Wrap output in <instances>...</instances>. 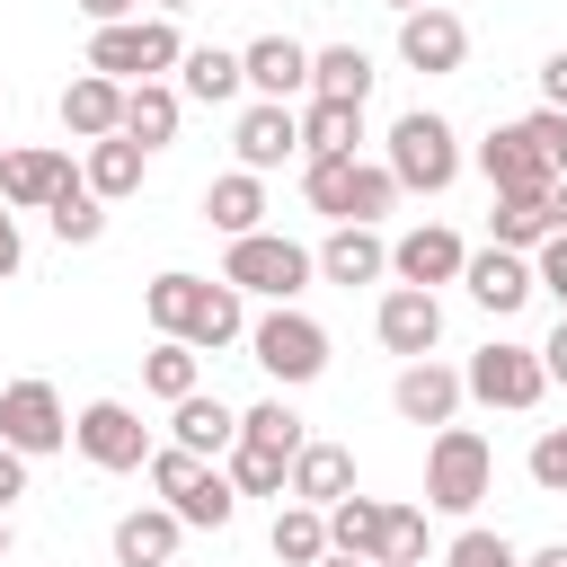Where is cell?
<instances>
[{"mask_svg": "<svg viewBox=\"0 0 567 567\" xmlns=\"http://www.w3.org/2000/svg\"><path fill=\"white\" fill-rule=\"evenodd\" d=\"M142 470H151L159 505H168L186 532H230V523H239V487L221 478V461H204V452H186V443H159Z\"/></svg>", "mask_w": 567, "mask_h": 567, "instance_id": "1", "label": "cell"}, {"mask_svg": "<svg viewBox=\"0 0 567 567\" xmlns=\"http://www.w3.org/2000/svg\"><path fill=\"white\" fill-rule=\"evenodd\" d=\"M248 363L275 381V390H310L328 372V328L301 310V301H266L248 319Z\"/></svg>", "mask_w": 567, "mask_h": 567, "instance_id": "2", "label": "cell"}, {"mask_svg": "<svg viewBox=\"0 0 567 567\" xmlns=\"http://www.w3.org/2000/svg\"><path fill=\"white\" fill-rule=\"evenodd\" d=\"M381 168L399 177V195H443V186L461 177V133H452V115L408 106V115L381 133Z\"/></svg>", "mask_w": 567, "mask_h": 567, "instance_id": "3", "label": "cell"}, {"mask_svg": "<svg viewBox=\"0 0 567 567\" xmlns=\"http://www.w3.org/2000/svg\"><path fill=\"white\" fill-rule=\"evenodd\" d=\"M487 487H496V452H487V434L461 425V416L434 425V443H425V514H478Z\"/></svg>", "mask_w": 567, "mask_h": 567, "instance_id": "4", "label": "cell"}, {"mask_svg": "<svg viewBox=\"0 0 567 567\" xmlns=\"http://www.w3.org/2000/svg\"><path fill=\"white\" fill-rule=\"evenodd\" d=\"M301 195H310V213H328V221H372V230H381V213H399V177H390L381 159H363V151H346V159H301Z\"/></svg>", "mask_w": 567, "mask_h": 567, "instance_id": "5", "label": "cell"}, {"mask_svg": "<svg viewBox=\"0 0 567 567\" xmlns=\"http://www.w3.org/2000/svg\"><path fill=\"white\" fill-rule=\"evenodd\" d=\"M177 53H186V35H177V18H115V27H89V71H106V80H168L177 71Z\"/></svg>", "mask_w": 567, "mask_h": 567, "instance_id": "6", "label": "cell"}, {"mask_svg": "<svg viewBox=\"0 0 567 567\" xmlns=\"http://www.w3.org/2000/svg\"><path fill=\"white\" fill-rule=\"evenodd\" d=\"M221 284H239L248 301H301V292L319 284V266H310V248L284 239V230H239L230 257H221Z\"/></svg>", "mask_w": 567, "mask_h": 567, "instance_id": "7", "label": "cell"}, {"mask_svg": "<svg viewBox=\"0 0 567 567\" xmlns=\"http://www.w3.org/2000/svg\"><path fill=\"white\" fill-rule=\"evenodd\" d=\"M461 390L478 408H505V416H532L549 399V372H540V346H514V337H487L470 363H461Z\"/></svg>", "mask_w": 567, "mask_h": 567, "instance_id": "8", "label": "cell"}, {"mask_svg": "<svg viewBox=\"0 0 567 567\" xmlns=\"http://www.w3.org/2000/svg\"><path fill=\"white\" fill-rule=\"evenodd\" d=\"M71 443H80V461L89 470H106V478H124V470H142L159 443H151V425L124 408V399H89L80 416H71Z\"/></svg>", "mask_w": 567, "mask_h": 567, "instance_id": "9", "label": "cell"}, {"mask_svg": "<svg viewBox=\"0 0 567 567\" xmlns=\"http://www.w3.org/2000/svg\"><path fill=\"white\" fill-rule=\"evenodd\" d=\"M0 443L9 452H27V461H44V452H62L71 443V408H62V390L53 381H0Z\"/></svg>", "mask_w": 567, "mask_h": 567, "instance_id": "10", "label": "cell"}, {"mask_svg": "<svg viewBox=\"0 0 567 567\" xmlns=\"http://www.w3.org/2000/svg\"><path fill=\"white\" fill-rule=\"evenodd\" d=\"M399 62H408V71H425V80H452V71L470 62V27H461L443 0H425V9H408V18H399Z\"/></svg>", "mask_w": 567, "mask_h": 567, "instance_id": "11", "label": "cell"}, {"mask_svg": "<svg viewBox=\"0 0 567 567\" xmlns=\"http://www.w3.org/2000/svg\"><path fill=\"white\" fill-rule=\"evenodd\" d=\"M461 292H470L487 319H514L540 284H532V257H523V248H496V239H487V248H470V257H461Z\"/></svg>", "mask_w": 567, "mask_h": 567, "instance_id": "12", "label": "cell"}, {"mask_svg": "<svg viewBox=\"0 0 567 567\" xmlns=\"http://www.w3.org/2000/svg\"><path fill=\"white\" fill-rule=\"evenodd\" d=\"M372 337H381L399 363H416V354H434V346H443V301H434L425 284H390V292H381V310H372Z\"/></svg>", "mask_w": 567, "mask_h": 567, "instance_id": "13", "label": "cell"}, {"mask_svg": "<svg viewBox=\"0 0 567 567\" xmlns=\"http://www.w3.org/2000/svg\"><path fill=\"white\" fill-rule=\"evenodd\" d=\"M230 151H239V168H284V159H301V106H275V97H248L239 106V124H230Z\"/></svg>", "mask_w": 567, "mask_h": 567, "instance_id": "14", "label": "cell"}, {"mask_svg": "<svg viewBox=\"0 0 567 567\" xmlns=\"http://www.w3.org/2000/svg\"><path fill=\"white\" fill-rule=\"evenodd\" d=\"M310 266H319V284H381L390 275V239L372 230V221H328V239L310 248Z\"/></svg>", "mask_w": 567, "mask_h": 567, "instance_id": "15", "label": "cell"}, {"mask_svg": "<svg viewBox=\"0 0 567 567\" xmlns=\"http://www.w3.org/2000/svg\"><path fill=\"white\" fill-rule=\"evenodd\" d=\"M461 363H434V354H416V363H399V381H390V408L408 416V425H452L461 416Z\"/></svg>", "mask_w": 567, "mask_h": 567, "instance_id": "16", "label": "cell"}, {"mask_svg": "<svg viewBox=\"0 0 567 567\" xmlns=\"http://www.w3.org/2000/svg\"><path fill=\"white\" fill-rule=\"evenodd\" d=\"M195 354H221V346H248V292L239 284H221V275H204L195 284V301H186V328H177Z\"/></svg>", "mask_w": 567, "mask_h": 567, "instance_id": "17", "label": "cell"}, {"mask_svg": "<svg viewBox=\"0 0 567 567\" xmlns=\"http://www.w3.org/2000/svg\"><path fill=\"white\" fill-rule=\"evenodd\" d=\"M239 80H248L257 97L292 106V97H310V44H292V35H257V44H239Z\"/></svg>", "mask_w": 567, "mask_h": 567, "instance_id": "18", "label": "cell"}, {"mask_svg": "<svg viewBox=\"0 0 567 567\" xmlns=\"http://www.w3.org/2000/svg\"><path fill=\"white\" fill-rule=\"evenodd\" d=\"M461 257H470V248H461V230H443V221H416V230L390 239V275H399V284H425V292H434V284H461Z\"/></svg>", "mask_w": 567, "mask_h": 567, "instance_id": "19", "label": "cell"}, {"mask_svg": "<svg viewBox=\"0 0 567 567\" xmlns=\"http://www.w3.org/2000/svg\"><path fill=\"white\" fill-rule=\"evenodd\" d=\"M62 177H71V151H53V142H18V151H0V204H9V213H44Z\"/></svg>", "mask_w": 567, "mask_h": 567, "instance_id": "20", "label": "cell"}, {"mask_svg": "<svg viewBox=\"0 0 567 567\" xmlns=\"http://www.w3.org/2000/svg\"><path fill=\"white\" fill-rule=\"evenodd\" d=\"M62 133L71 142H106V133H124V80H106V71H71V89H62Z\"/></svg>", "mask_w": 567, "mask_h": 567, "instance_id": "21", "label": "cell"}, {"mask_svg": "<svg viewBox=\"0 0 567 567\" xmlns=\"http://www.w3.org/2000/svg\"><path fill=\"white\" fill-rule=\"evenodd\" d=\"M470 159H478L487 195H540V186H549V168H540V151L523 142V124H496V133H487Z\"/></svg>", "mask_w": 567, "mask_h": 567, "instance_id": "22", "label": "cell"}, {"mask_svg": "<svg viewBox=\"0 0 567 567\" xmlns=\"http://www.w3.org/2000/svg\"><path fill=\"white\" fill-rule=\"evenodd\" d=\"M284 496H301V505H337V496H354V452L346 443H301L292 452V470H284Z\"/></svg>", "mask_w": 567, "mask_h": 567, "instance_id": "23", "label": "cell"}, {"mask_svg": "<svg viewBox=\"0 0 567 567\" xmlns=\"http://www.w3.org/2000/svg\"><path fill=\"white\" fill-rule=\"evenodd\" d=\"M177 540H186V523L168 505H133L115 523V567H177Z\"/></svg>", "mask_w": 567, "mask_h": 567, "instance_id": "24", "label": "cell"}, {"mask_svg": "<svg viewBox=\"0 0 567 567\" xmlns=\"http://www.w3.org/2000/svg\"><path fill=\"white\" fill-rule=\"evenodd\" d=\"M142 168H151V151H142L133 133H106V142H89V159H80V177H89V195H97V204H124V195H142Z\"/></svg>", "mask_w": 567, "mask_h": 567, "instance_id": "25", "label": "cell"}, {"mask_svg": "<svg viewBox=\"0 0 567 567\" xmlns=\"http://www.w3.org/2000/svg\"><path fill=\"white\" fill-rule=\"evenodd\" d=\"M168 443H186V452H204V461H221V452L239 443V408H221V399H204V390H186V399L168 408Z\"/></svg>", "mask_w": 567, "mask_h": 567, "instance_id": "26", "label": "cell"}, {"mask_svg": "<svg viewBox=\"0 0 567 567\" xmlns=\"http://www.w3.org/2000/svg\"><path fill=\"white\" fill-rule=\"evenodd\" d=\"M248 80H239V53L230 44H186L177 53V97H195V106H230Z\"/></svg>", "mask_w": 567, "mask_h": 567, "instance_id": "27", "label": "cell"}, {"mask_svg": "<svg viewBox=\"0 0 567 567\" xmlns=\"http://www.w3.org/2000/svg\"><path fill=\"white\" fill-rule=\"evenodd\" d=\"M177 115H186L177 80H133V89H124V133H133L142 151H168V142H177Z\"/></svg>", "mask_w": 567, "mask_h": 567, "instance_id": "28", "label": "cell"}, {"mask_svg": "<svg viewBox=\"0 0 567 567\" xmlns=\"http://www.w3.org/2000/svg\"><path fill=\"white\" fill-rule=\"evenodd\" d=\"M354 142H363L354 97H301V159H346Z\"/></svg>", "mask_w": 567, "mask_h": 567, "instance_id": "29", "label": "cell"}, {"mask_svg": "<svg viewBox=\"0 0 567 567\" xmlns=\"http://www.w3.org/2000/svg\"><path fill=\"white\" fill-rule=\"evenodd\" d=\"M204 221H213L221 239H239V230H266V177H257V168H230V177H213V186H204Z\"/></svg>", "mask_w": 567, "mask_h": 567, "instance_id": "30", "label": "cell"}, {"mask_svg": "<svg viewBox=\"0 0 567 567\" xmlns=\"http://www.w3.org/2000/svg\"><path fill=\"white\" fill-rule=\"evenodd\" d=\"M44 221H53V239H62V248H97V239H106V204L89 195V177H80V168H71V177L53 186Z\"/></svg>", "mask_w": 567, "mask_h": 567, "instance_id": "31", "label": "cell"}, {"mask_svg": "<svg viewBox=\"0 0 567 567\" xmlns=\"http://www.w3.org/2000/svg\"><path fill=\"white\" fill-rule=\"evenodd\" d=\"M266 549H275L284 567H319V558H328V514H319V505H301V496H284V505H275Z\"/></svg>", "mask_w": 567, "mask_h": 567, "instance_id": "32", "label": "cell"}, {"mask_svg": "<svg viewBox=\"0 0 567 567\" xmlns=\"http://www.w3.org/2000/svg\"><path fill=\"white\" fill-rule=\"evenodd\" d=\"M310 97H372V53L363 44H319L310 53Z\"/></svg>", "mask_w": 567, "mask_h": 567, "instance_id": "33", "label": "cell"}, {"mask_svg": "<svg viewBox=\"0 0 567 567\" xmlns=\"http://www.w3.org/2000/svg\"><path fill=\"white\" fill-rule=\"evenodd\" d=\"M487 239L532 257V248L549 239V186H540V195H496V204H487Z\"/></svg>", "mask_w": 567, "mask_h": 567, "instance_id": "34", "label": "cell"}, {"mask_svg": "<svg viewBox=\"0 0 567 567\" xmlns=\"http://www.w3.org/2000/svg\"><path fill=\"white\" fill-rule=\"evenodd\" d=\"M142 390H151V399H168V408H177V399H186V390H204V354H195V346H186V337H159V346H151V354H142Z\"/></svg>", "mask_w": 567, "mask_h": 567, "instance_id": "35", "label": "cell"}, {"mask_svg": "<svg viewBox=\"0 0 567 567\" xmlns=\"http://www.w3.org/2000/svg\"><path fill=\"white\" fill-rule=\"evenodd\" d=\"M434 532H425V505H381V540H372V567H425Z\"/></svg>", "mask_w": 567, "mask_h": 567, "instance_id": "36", "label": "cell"}, {"mask_svg": "<svg viewBox=\"0 0 567 567\" xmlns=\"http://www.w3.org/2000/svg\"><path fill=\"white\" fill-rule=\"evenodd\" d=\"M239 443H266V452H284V461H292V452H301L310 434H301V408H292V399L275 390V399L239 408Z\"/></svg>", "mask_w": 567, "mask_h": 567, "instance_id": "37", "label": "cell"}, {"mask_svg": "<svg viewBox=\"0 0 567 567\" xmlns=\"http://www.w3.org/2000/svg\"><path fill=\"white\" fill-rule=\"evenodd\" d=\"M284 470H292V461L266 452V443H230V452H221V478H230L239 496H275V505H284Z\"/></svg>", "mask_w": 567, "mask_h": 567, "instance_id": "38", "label": "cell"}, {"mask_svg": "<svg viewBox=\"0 0 567 567\" xmlns=\"http://www.w3.org/2000/svg\"><path fill=\"white\" fill-rule=\"evenodd\" d=\"M195 284H204V275H186V266L151 275V284H142V319H151L159 337H177V328H186V301H195Z\"/></svg>", "mask_w": 567, "mask_h": 567, "instance_id": "39", "label": "cell"}, {"mask_svg": "<svg viewBox=\"0 0 567 567\" xmlns=\"http://www.w3.org/2000/svg\"><path fill=\"white\" fill-rule=\"evenodd\" d=\"M372 540H381V496H337L328 505V549L372 558Z\"/></svg>", "mask_w": 567, "mask_h": 567, "instance_id": "40", "label": "cell"}, {"mask_svg": "<svg viewBox=\"0 0 567 567\" xmlns=\"http://www.w3.org/2000/svg\"><path fill=\"white\" fill-rule=\"evenodd\" d=\"M443 567H523V549L505 532H487V523H461L452 549H443Z\"/></svg>", "mask_w": 567, "mask_h": 567, "instance_id": "41", "label": "cell"}, {"mask_svg": "<svg viewBox=\"0 0 567 567\" xmlns=\"http://www.w3.org/2000/svg\"><path fill=\"white\" fill-rule=\"evenodd\" d=\"M523 142L540 151L549 177H567V115H558V106H532V115H523Z\"/></svg>", "mask_w": 567, "mask_h": 567, "instance_id": "42", "label": "cell"}, {"mask_svg": "<svg viewBox=\"0 0 567 567\" xmlns=\"http://www.w3.org/2000/svg\"><path fill=\"white\" fill-rule=\"evenodd\" d=\"M532 487L540 496H567V425H540L532 434Z\"/></svg>", "mask_w": 567, "mask_h": 567, "instance_id": "43", "label": "cell"}, {"mask_svg": "<svg viewBox=\"0 0 567 567\" xmlns=\"http://www.w3.org/2000/svg\"><path fill=\"white\" fill-rule=\"evenodd\" d=\"M532 284H540V292L567 310V230H549V239L532 248Z\"/></svg>", "mask_w": 567, "mask_h": 567, "instance_id": "44", "label": "cell"}, {"mask_svg": "<svg viewBox=\"0 0 567 567\" xmlns=\"http://www.w3.org/2000/svg\"><path fill=\"white\" fill-rule=\"evenodd\" d=\"M18 266H27V239H18V213H9V204H0V284H9V275H18Z\"/></svg>", "mask_w": 567, "mask_h": 567, "instance_id": "45", "label": "cell"}, {"mask_svg": "<svg viewBox=\"0 0 567 567\" xmlns=\"http://www.w3.org/2000/svg\"><path fill=\"white\" fill-rule=\"evenodd\" d=\"M18 496H27V452H9V443H0V514H9Z\"/></svg>", "mask_w": 567, "mask_h": 567, "instance_id": "46", "label": "cell"}, {"mask_svg": "<svg viewBox=\"0 0 567 567\" xmlns=\"http://www.w3.org/2000/svg\"><path fill=\"white\" fill-rule=\"evenodd\" d=\"M540 106H558V115H567V44L540 62Z\"/></svg>", "mask_w": 567, "mask_h": 567, "instance_id": "47", "label": "cell"}, {"mask_svg": "<svg viewBox=\"0 0 567 567\" xmlns=\"http://www.w3.org/2000/svg\"><path fill=\"white\" fill-rule=\"evenodd\" d=\"M540 372L567 381V310H558V328H549V346H540Z\"/></svg>", "mask_w": 567, "mask_h": 567, "instance_id": "48", "label": "cell"}, {"mask_svg": "<svg viewBox=\"0 0 567 567\" xmlns=\"http://www.w3.org/2000/svg\"><path fill=\"white\" fill-rule=\"evenodd\" d=\"M133 9H142V0H80V18H89V27H115V18H133Z\"/></svg>", "mask_w": 567, "mask_h": 567, "instance_id": "49", "label": "cell"}, {"mask_svg": "<svg viewBox=\"0 0 567 567\" xmlns=\"http://www.w3.org/2000/svg\"><path fill=\"white\" fill-rule=\"evenodd\" d=\"M549 230H567V177H549Z\"/></svg>", "mask_w": 567, "mask_h": 567, "instance_id": "50", "label": "cell"}, {"mask_svg": "<svg viewBox=\"0 0 567 567\" xmlns=\"http://www.w3.org/2000/svg\"><path fill=\"white\" fill-rule=\"evenodd\" d=\"M523 567H567V540H540V549H532Z\"/></svg>", "mask_w": 567, "mask_h": 567, "instance_id": "51", "label": "cell"}, {"mask_svg": "<svg viewBox=\"0 0 567 567\" xmlns=\"http://www.w3.org/2000/svg\"><path fill=\"white\" fill-rule=\"evenodd\" d=\"M319 567H372V558H354V549H328V558H319Z\"/></svg>", "mask_w": 567, "mask_h": 567, "instance_id": "52", "label": "cell"}, {"mask_svg": "<svg viewBox=\"0 0 567 567\" xmlns=\"http://www.w3.org/2000/svg\"><path fill=\"white\" fill-rule=\"evenodd\" d=\"M381 9H390V18H408V9H425V0H381Z\"/></svg>", "mask_w": 567, "mask_h": 567, "instance_id": "53", "label": "cell"}, {"mask_svg": "<svg viewBox=\"0 0 567 567\" xmlns=\"http://www.w3.org/2000/svg\"><path fill=\"white\" fill-rule=\"evenodd\" d=\"M151 9H159V18H177V9H195V0H151Z\"/></svg>", "mask_w": 567, "mask_h": 567, "instance_id": "54", "label": "cell"}, {"mask_svg": "<svg viewBox=\"0 0 567 567\" xmlns=\"http://www.w3.org/2000/svg\"><path fill=\"white\" fill-rule=\"evenodd\" d=\"M0 558H9V514H0Z\"/></svg>", "mask_w": 567, "mask_h": 567, "instance_id": "55", "label": "cell"}]
</instances>
